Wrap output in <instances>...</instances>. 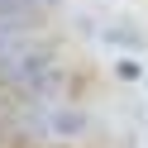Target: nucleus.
<instances>
[{"instance_id":"f257e3e1","label":"nucleus","mask_w":148,"mask_h":148,"mask_svg":"<svg viewBox=\"0 0 148 148\" xmlns=\"http://www.w3.org/2000/svg\"><path fill=\"white\" fill-rule=\"evenodd\" d=\"M43 34L34 29V24H19V19H0V81H5V72L14 67V62L24 58V53L38 43Z\"/></svg>"},{"instance_id":"f03ea898","label":"nucleus","mask_w":148,"mask_h":148,"mask_svg":"<svg viewBox=\"0 0 148 148\" xmlns=\"http://www.w3.org/2000/svg\"><path fill=\"white\" fill-rule=\"evenodd\" d=\"M58 0H0V19H19V24H34L43 10H53Z\"/></svg>"}]
</instances>
